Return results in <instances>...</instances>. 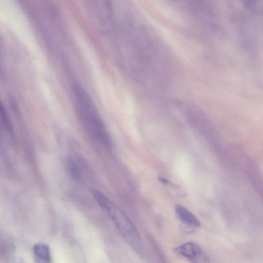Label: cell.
<instances>
[{
  "label": "cell",
  "instance_id": "obj_1",
  "mask_svg": "<svg viewBox=\"0 0 263 263\" xmlns=\"http://www.w3.org/2000/svg\"><path fill=\"white\" fill-rule=\"evenodd\" d=\"M74 93L76 112L87 133L101 144L110 147V137L92 99L78 84L74 87Z\"/></svg>",
  "mask_w": 263,
  "mask_h": 263
},
{
  "label": "cell",
  "instance_id": "obj_2",
  "mask_svg": "<svg viewBox=\"0 0 263 263\" xmlns=\"http://www.w3.org/2000/svg\"><path fill=\"white\" fill-rule=\"evenodd\" d=\"M93 197L99 206L112 220L120 233L131 241L139 239V235L135 225L124 212L115 205L106 196L97 190H90Z\"/></svg>",
  "mask_w": 263,
  "mask_h": 263
},
{
  "label": "cell",
  "instance_id": "obj_3",
  "mask_svg": "<svg viewBox=\"0 0 263 263\" xmlns=\"http://www.w3.org/2000/svg\"><path fill=\"white\" fill-rule=\"evenodd\" d=\"M175 251L191 263H211L206 253L195 242H186L177 247Z\"/></svg>",
  "mask_w": 263,
  "mask_h": 263
},
{
  "label": "cell",
  "instance_id": "obj_4",
  "mask_svg": "<svg viewBox=\"0 0 263 263\" xmlns=\"http://www.w3.org/2000/svg\"><path fill=\"white\" fill-rule=\"evenodd\" d=\"M175 212L178 219L186 225L194 228L200 226L198 219L185 207L177 205L175 207Z\"/></svg>",
  "mask_w": 263,
  "mask_h": 263
},
{
  "label": "cell",
  "instance_id": "obj_5",
  "mask_svg": "<svg viewBox=\"0 0 263 263\" xmlns=\"http://www.w3.org/2000/svg\"><path fill=\"white\" fill-rule=\"evenodd\" d=\"M33 250L39 263H50L51 256L48 246L41 243L37 244L34 246Z\"/></svg>",
  "mask_w": 263,
  "mask_h": 263
},
{
  "label": "cell",
  "instance_id": "obj_6",
  "mask_svg": "<svg viewBox=\"0 0 263 263\" xmlns=\"http://www.w3.org/2000/svg\"><path fill=\"white\" fill-rule=\"evenodd\" d=\"M66 167L69 175L77 182L82 180V174L77 164L71 158H69L66 161Z\"/></svg>",
  "mask_w": 263,
  "mask_h": 263
}]
</instances>
